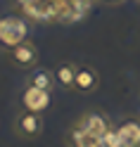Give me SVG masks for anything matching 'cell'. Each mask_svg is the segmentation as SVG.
<instances>
[{"mask_svg": "<svg viewBox=\"0 0 140 147\" xmlns=\"http://www.w3.org/2000/svg\"><path fill=\"white\" fill-rule=\"evenodd\" d=\"M100 88V74L88 67V64H78V71H76V86L74 90H78L83 95H90Z\"/></svg>", "mask_w": 140, "mask_h": 147, "instance_id": "52a82bcc", "label": "cell"}, {"mask_svg": "<svg viewBox=\"0 0 140 147\" xmlns=\"http://www.w3.org/2000/svg\"><path fill=\"white\" fill-rule=\"evenodd\" d=\"M100 147H105V145H100Z\"/></svg>", "mask_w": 140, "mask_h": 147, "instance_id": "5bb4252c", "label": "cell"}, {"mask_svg": "<svg viewBox=\"0 0 140 147\" xmlns=\"http://www.w3.org/2000/svg\"><path fill=\"white\" fill-rule=\"evenodd\" d=\"M19 102H22V109H26V112L45 114V112H48V107H50V102H52V97H50V93H45V90L24 86L22 95H19Z\"/></svg>", "mask_w": 140, "mask_h": 147, "instance_id": "5b68a950", "label": "cell"}, {"mask_svg": "<svg viewBox=\"0 0 140 147\" xmlns=\"http://www.w3.org/2000/svg\"><path fill=\"white\" fill-rule=\"evenodd\" d=\"M100 145H102V138L88 133L86 128L76 123L67 131V147H100Z\"/></svg>", "mask_w": 140, "mask_h": 147, "instance_id": "9c48e42d", "label": "cell"}, {"mask_svg": "<svg viewBox=\"0 0 140 147\" xmlns=\"http://www.w3.org/2000/svg\"><path fill=\"white\" fill-rule=\"evenodd\" d=\"M116 131L121 135V145L124 147H140V119H121L116 123Z\"/></svg>", "mask_w": 140, "mask_h": 147, "instance_id": "ba28073f", "label": "cell"}, {"mask_svg": "<svg viewBox=\"0 0 140 147\" xmlns=\"http://www.w3.org/2000/svg\"><path fill=\"white\" fill-rule=\"evenodd\" d=\"M102 5H107V7H119V5H124L126 0H100Z\"/></svg>", "mask_w": 140, "mask_h": 147, "instance_id": "7c38bea8", "label": "cell"}, {"mask_svg": "<svg viewBox=\"0 0 140 147\" xmlns=\"http://www.w3.org/2000/svg\"><path fill=\"white\" fill-rule=\"evenodd\" d=\"M102 145H105V147H124V145H121V135H119V131H116V123L112 126L105 135H102Z\"/></svg>", "mask_w": 140, "mask_h": 147, "instance_id": "8fae6325", "label": "cell"}, {"mask_svg": "<svg viewBox=\"0 0 140 147\" xmlns=\"http://www.w3.org/2000/svg\"><path fill=\"white\" fill-rule=\"evenodd\" d=\"M76 126H81V128H86L88 133H93V135H97V138H102L112 126H114V121L105 114V112H97V109H90V112H83L76 121H74Z\"/></svg>", "mask_w": 140, "mask_h": 147, "instance_id": "277c9868", "label": "cell"}, {"mask_svg": "<svg viewBox=\"0 0 140 147\" xmlns=\"http://www.w3.org/2000/svg\"><path fill=\"white\" fill-rule=\"evenodd\" d=\"M7 62L17 69H24V71H31L36 64H38V48L31 43V40H24L22 45L7 50Z\"/></svg>", "mask_w": 140, "mask_h": 147, "instance_id": "3957f363", "label": "cell"}, {"mask_svg": "<svg viewBox=\"0 0 140 147\" xmlns=\"http://www.w3.org/2000/svg\"><path fill=\"white\" fill-rule=\"evenodd\" d=\"M76 71L78 67L74 62H62L57 69H55V81H57V86L64 88V90H74L76 86Z\"/></svg>", "mask_w": 140, "mask_h": 147, "instance_id": "30bf717a", "label": "cell"}, {"mask_svg": "<svg viewBox=\"0 0 140 147\" xmlns=\"http://www.w3.org/2000/svg\"><path fill=\"white\" fill-rule=\"evenodd\" d=\"M31 26L26 24L22 17H5L0 19V50H12L17 45H22L24 40H29Z\"/></svg>", "mask_w": 140, "mask_h": 147, "instance_id": "6da1fadb", "label": "cell"}, {"mask_svg": "<svg viewBox=\"0 0 140 147\" xmlns=\"http://www.w3.org/2000/svg\"><path fill=\"white\" fill-rule=\"evenodd\" d=\"M135 3H138V5H140V0H135Z\"/></svg>", "mask_w": 140, "mask_h": 147, "instance_id": "4fadbf2b", "label": "cell"}, {"mask_svg": "<svg viewBox=\"0 0 140 147\" xmlns=\"http://www.w3.org/2000/svg\"><path fill=\"white\" fill-rule=\"evenodd\" d=\"M24 86H31V88L45 90V93H52L55 86H57V81H55V71L45 69V67H33L24 76Z\"/></svg>", "mask_w": 140, "mask_h": 147, "instance_id": "8992f818", "label": "cell"}, {"mask_svg": "<svg viewBox=\"0 0 140 147\" xmlns=\"http://www.w3.org/2000/svg\"><path fill=\"white\" fill-rule=\"evenodd\" d=\"M138 119H140V116H138Z\"/></svg>", "mask_w": 140, "mask_h": 147, "instance_id": "9a60e30c", "label": "cell"}, {"mask_svg": "<svg viewBox=\"0 0 140 147\" xmlns=\"http://www.w3.org/2000/svg\"><path fill=\"white\" fill-rule=\"evenodd\" d=\"M12 128H14V133L19 135L22 140H38V138L43 135V128H45L43 114H33V112L22 109V112L14 116Z\"/></svg>", "mask_w": 140, "mask_h": 147, "instance_id": "7a4b0ae2", "label": "cell"}]
</instances>
